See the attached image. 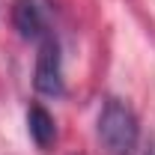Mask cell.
Masks as SVG:
<instances>
[{"label": "cell", "instance_id": "6da1fadb", "mask_svg": "<svg viewBox=\"0 0 155 155\" xmlns=\"http://www.w3.org/2000/svg\"><path fill=\"white\" fill-rule=\"evenodd\" d=\"M98 140L110 155H131L140 140V125H137L134 110L119 101L107 98L101 114H98Z\"/></svg>", "mask_w": 155, "mask_h": 155}, {"label": "cell", "instance_id": "7a4b0ae2", "mask_svg": "<svg viewBox=\"0 0 155 155\" xmlns=\"http://www.w3.org/2000/svg\"><path fill=\"white\" fill-rule=\"evenodd\" d=\"M33 87L42 96H51V98H60L66 93V84H63V57H60V42H57L54 33L39 42Z\"/></svg>", "mask_w": 155, "mask_h": 155}, {"label": "cell", "instance_id": "3957f363", "mask_svg": "<svg viewBox=\"0 0 155 155\" xmlns=\"http://www.w3.org/2000/svg\"><path fill=\"white\" fill-rule=\"evenodd\" d=\"M12 24L21 33V39L42 42L51 36V0H15L12 6Z\"/></svg>", "mask_w": 155, "mask_h": 155}, {"label": "cell", "instance_id": "277c9868", "mask_svg": "<svg viewBox=\"0 0 155 155\" xmlns=\"http://www.w3.org/2000/svg\"><path fill=\"white\" fill-rule=\"evenodd\" d=\"M27 128H30V137L36 140L39 149H48L57 137V125H54V116L48 114L42 104H33L27 110Z\"/></svg>", "mask_w": 155, "mask_h": 155}, {"label": "cell", "instance_id": "5b68a950", "mask_svg": "<svg viewBox=\"0 0 155 155\" xmlns=\"http://www.w3.org/2000/svg\"><path fill=\"white\" fill-rule=\"evenodd\" d=\"M149 155H155V149H152V152H149Z\"/></svg>", "mask_w": 155, "mask_h": 155}]
</instances>
